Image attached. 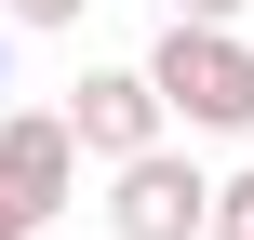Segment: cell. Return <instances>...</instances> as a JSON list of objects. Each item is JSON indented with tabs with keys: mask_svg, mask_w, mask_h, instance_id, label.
<instances>
[{
	"mask_svg": "<svg viewBox=\"0 0 254 240\" xmlns=\"http://www.w3.org/2000/svg\"><path fill=\"white\" fill-rule=\"evenodd\" d=\"M174 134H254V27H161L147 53Z\"/></svg>",
	"mask_w": 254,
	"mask_h": 240,
	"instance_id": "1",
	"label": "cell"
},
{
	"mask_svg": "<svg viewBox=\"0 0 254 240\" xmlns=\"http://www.w3.org/2000/svg\"><path fill=\"white\" fill-rule=\"evenodd\" d=\"M214 187L228 174H201L188 147H147L107 174V240H214Z\"/></svg>",
	"mask_w": 254,
	"mask_h": 240,
	"instance_id": "2",
	"label": "cell"
},
{
	"mask_svg": "<svg viewBox=\"0 0 254 240\" xmlns=\"http://www.w3.org/2000/svg\"><path fill=\"white\" fill-rule=\"evenodd\" d=\"M80 160H94V147L67 134V107H13V120H0V200H13L27 227H54V214L80 200Z\"/></svg>",
	"mask_w": 254,
	"mask_h": 240,
	"instance_id": "3",
	"label": "cell"
},
{
	"mask_svg": "<svg viewBox=\"0 0 254 240\" xmlns=\"http://www.w3.org/2000/svg\"><path fill=\"white\" fill-rule=\"evenodd\" d=\"M67 134L121 174V160H147V147H174V107H161V80L147 67H94L80 94H67Z\"/></svg>",
	"mask_w": 254,
	"mask_h": 240,
	"instance_id": "4",
	"label": "cell"
},
{
	"mask_svg": "<svg viewBox=\"0 0 254 240\" xmlns=\"http://www.w3.org/2000/svg\"><path fill=\"white\" fill-rule=\"evenodd\" d=\"M214 240H254V160L228 174V187H214Z\"/></svg>",
	"mask_w": 254,
	"mask_h": 240,
	"instance_id": "5",
	"label": "cell"
},
{
	"mask_svg": "<svg viewBox=\"0 0 254 240\" xmlns=\"http://www.w3.org/2000/svg\"><path fill=\"white\" fill-rule=\"evenodd\" d=\"M0 13H13V27H80L94 0H0Z\"/></svg>",
	"mask_w": 254,
	"mask_h": 240,
	"instance_id": "6",
	"label": "cell"
},
{
	"mask_svg": "<svg viewBox=\"0 0 254 240\" xmlns=\"http://www.w3.org/2000/svg\"><path fill=\"white\" fill-rule=\"evenodd\" d=\"M254 0H174V27H241Z\"/></svg>",
	"mask_w": 254,
	"mask_h": 240,
	"instance_id": "7",
	"label": "cell"
},
{
	"mask_svg": "<svg viewBox=\"0 0 254 240\" xmlns=\"http://www.w3.org/2000/svg\"><path fill=\"white\" fill-rule=\"evenodd\" d=\"M0 240H27V214H13V200H0Z\"/></svg>",
	"mask_w": 254,
	"mask_h": 240,
	"instance_id": "8",
	"label": "cell"
},
{
	"mask_svg": "<svg viewBox=\"0 0 254 240\" xmlns=\"http://www.w3.org/2000/svg\"><path fill=\"white\" fill-rule=\"evenodd\" d=\"M0 94H13V53H0ZM0 120H13V107H0Z\"/></svg>",
	"mask_w": 254,
	"mask_h": 240,
	"instance_id": "9",
	"label": "cell"
}]
</instances>
